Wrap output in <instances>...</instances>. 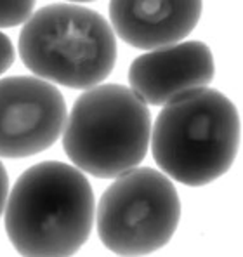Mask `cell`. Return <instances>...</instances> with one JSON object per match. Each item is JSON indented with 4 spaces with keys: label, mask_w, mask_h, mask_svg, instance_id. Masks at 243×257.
<instances>
[{
    "label": "cell",
    "mask_w": 243,
    "mask_h": 257,
    "mask_svg": "<svg viewBox=\"0 0 243 257\" xmlns=\"http://www.w3.org/2000/svg\"><path fill=\"white\" fill-rule=\"evenodd\" d=\"M66 101L40 77L0 80V157L26 158L49 150L66 123Z\"/></svg>",
    "instance_id": "obj_6"
},
{
    "label": "cell",
    "mask_w": 243,
    "mask_h": 257,
    "mask_svg": "<svg viewBox=\"0 0 243 257\" xmlns=\"http://www.w3.org/2000/svg\"><path fill=\"white\" fill-rule=\"evenodd\" d=\"M37 0H0V28H14L28 21Z\"/></svg>",
    "instance_id": "obj_9"
},
{
    "label": "cell",
    "mask_w": 243,
    "mask_h": 257,
    "mask_svg": "<svg viewBox=\"0 0 243 257\" xmlns=\"http://www.w3.org/2000/svg\"><path fill=\"white\" fill-rule=\"evenodd\" d=\"M215 77L212 49L202 40L151 49L132 61L129 84L150 106H163L184 92L207 87Z\"/></svg>",
    "instance_id": "obj_7"
},
{
    "label": "cell",
    "mask_w": 243,
    "mask_h": 257,
    "mask_svg": "<svg viewBox=\"0 0 243 257\" xmlns=\"http://www.w3.org/2000/svg\"><path fill=\"white\" fill-rule=\"evenodd\" d=\"M97 233L116 255H148L172 240L181 221V200L169 176L134 167L115 177L96 212Z\"/></svg>",
    "instance_id": "obj_5"
},
{
    "label": "cell",
    "mask_w": 243,
    "mask_h": 257,
    "mask_svg": "<svg viewBox=\"0 0 243 257\" xmlns=\"http://www.w3.org/2000/svg\"><path fill=\"white\" fill-rule=\"evenodd\" d=\"M202 9L203 0H109V21L125 44L151 51L184 40Z\"/></svg>",
    "instance_id": "obj_8"
},
{
    "label": "cell",
    "mask_w": 243,
    "mask_h": 257,
    "mask_svg": "<svg viewBox=\"0 0 243 257\" xmlns=\"http://www.w3.org/2000/svg\"><path fill=\"white\" fill-rule=\"evenodd\" d=\"M71 4H75V2H94V0H70Z\"/></svg>",
    "instance_id": "obj_12"
},
{
    "label": "cell",
    "mask_w": 243,
    "mask_h": 257,
    "mask_svg": "<svg viewBox=\"0 0 243 257\" xmlns=\"http://www.w3.org/2000/svg\"><path fill=\"white\" fill-rule=\"evenodd\" d=\"M16 59V51L11 39L4 32H0V75H4Z\"/></svg>",
    "instance_id": "obj_10"
},
{
    "label": "cell",
    "mask_w": 243,
    "mask_h": 257,
    "mask_svg": "<svg viewBox=\"0 0 243 257\" xmlns=\"http://www.w3.org/2000/svg\"><path fill=\"white\" fill-rule=\"evenodd\" d=\"M240 138V115L233 101L221 90L202 87L163 104L150 143L165 176L198 188L229 171Z\"/></svg>",
    "instance_id": "obj_2"
},
{
    "label": "cell",
    "mask_w": 243,
    "mask_h": 257,
    "mask_svg": "<svg viewBox=\"0 0 243 257\" xmlns=\"http://www.w3.org/2000/svg\"><path fill=\"white\" fill-rule=\"evenodd\" d=\"M18 51L33 75L82 90L104 82L116 63L109 23L77 4H49L33 13L20 33Z\"/></svg>",
    "instance_id": "obj_3"
},
{
    "label": "cell",
    "mask_w": 243,
    "mask_h": 257,
    "mask_svg": "<svg viewBox=\"0 0 243 257\" xmlns=\"http://www.w3.org/2000/svg\"><path fill=\"white\" fill-rule=\"evenodd\" d=\"M63 131V148L75 167L115 179L146 158L151 113L129 87L99 84L75 101Z\"/></svg>",
    "instance_id": "obj_4"
},
{
    "label": "cell",
    "mask_w": 243,
    "mask_h": 257,
    "mask_svg": "<svg viewBox=\"0 0 243 257\" xmlns=\"http://www.w3.org/2000/svg\"><path fill=\"white\" fill-rule=\"evenodd\" d=\"M6 233L18 254L73 255L92 231L96 200L80 169L47 160L18 177L6 203Z\"/></svg>",
    "instance_id": "obj_1"
},
{
    "label": "cell",
    "mask_w": 243,
    "mask_h": 257,
    "mask_svg": "<svg viewBox=\"0 0 243 257\" xmlns=\"http://www.w3.org/2000/svg\"><path fill=\"white\" fill-rule=\"evenodd\" d=\"M7 196H9V176H7L4 164L0 162V217H2L4 210H6Z\"/></svg>",
    "instance_id": "obj_11"
}]
</instances>
